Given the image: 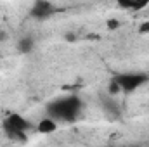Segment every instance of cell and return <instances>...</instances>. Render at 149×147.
Masks as SVG:
<instances>
[{
	"label": "cell",
	"mask_w": 149,
	"mask_h": 147,
	"mask_svg": "<svg viewBox=\"0 0 149 147\" xmlns=\"http://www.w3.org/2000/svg\"><path fill=\"white\" fill-rule=\"evenodd\" d=\"M83 109V102L78 95H66L52 101L47 106V114L59 121H74Z\"/></svg>",
	"instance_id": "6da1fadb"
},
{
	"label": "cell",
	"mask_w": 149,
	"mask_h": 147,
	"mask_svg": "<svg viewBox=\"0 0 149 147\" xmlns=\"http://www.w3.org/2000/svg\"><path fill=\"white\" fill-rule=\"evenodd\" d=\"M30 128H31V123L19 114H9L3 121V132L7 133V137H10L14 140H21V142L26 140L24 133Z\"/></svg>",
	"instance_id": "7a4b0ae2"
},
{
	"label": "cell",
	"mask_w": 149,
	"mask_h": 147,
	"mask_svg": "<svg viewBox=\"0 0 149 147\" xmlns=\"http://www.w3.org/2000/svg\"><path fill=\"white\" fill-rule=\"evenodd\" d=\"M116 80L121 87V92H135L139 87H142L144 83H148V74L142 73H123V74H116Z\"/></svg>",
	"instance_id": "3957f363"
},
{
	"label": "cell",
	"mask_w": 149,
	"mask_h": 147,
	"mask_svg": "<svg viewBox=\"0 0 149 147\" xmlns=\"http://www.w3.org/2000/svg\"><path fill=\"white\" fill-rule=\"evenodd\" d=\"M54 12H56V7H54V3L49 2V0H35L33 5H31V10H30V14H31L35 19H40V21L49 19Z\"/></svg>",
	"instance_id": "277c9868"
},
{
	"label": "cell",
	"mask_w": 149,
	"mask_h": 147,
	"mask_svg": "<svg viewBox=\"0 0 149 147\" xmlns=\"http://www.w3.org/2000/svg\"><path fill=\"white\" fill-rule=\"evenodd\" d=\"M102 109H104V112L109 116V118H120V107H118V102L113 99V95L111 97H104L102 99Z\"/></svg>",
	"instance_id": "5b68a950"
},
{
	"label": "cell",
	"mask_w": 149,
	"mask_h": 147,
	"mask_svg": "<svg viewBox=\"0 0 149 147\" xmlns=\"http://www.w3.org/2000/svg\"><path fill=\"white\" fill-rule=\"evenodd\" d=\"M116 5L127 10H141L149 5V0H116Z\"/></svg>",
	"instance_id": "8992f818"
},
{
	"label": "cell",
	"mask_w": 149,
	"mask_h": 147,
	"mask_svg": "<svg viewBox=\"0 0 149 147\" xmlns=\"http://www.w3.org/2000/svg\"><path fill=\"white\" fill-rule=\"evenodd\" d=\"M37 130L40 133H52V132H56L57 130V123H56V119L54 118H43V119H40V123L37 125Z\"/></svg>",
	"instance_id": "52a82bcc"
},
{
	"label": "cell",
	"mask_w": 149,
	"mask_h": 147,
	"mask_svg": "<svg viewBox=\"0 0 149 147\" xmlns=\"http://www.w3.org/2000/svg\"><path fill=\"white\" fill-rule=\"evenodd\" d=\"M33 47H35V42H33L31 37H23L19 42H17V49H19V52H23V54L31 52Z\"/></svg>",
	"instance_id": "ba28073f"
},
{
	"label": "cell",
	"mask_w": 149,
	"mask_h": 147,
	"mask_svg": "<svg viewBox=\"0 0 149 147\" xmlns=\"http://www.w3.org/2000/svg\"><path fill=\"white\" fill-rule=\"evenodd\" d=\"M108 92H109V95H116V94H120V92H121V87H120V83H118L116 76H114V78H111L109 87H108Z\"/></svg>",
	"instance_id": "9c48e42d"
},
{
	"label": "cell",
	"mask_w": 149,
	"mask_h": 147,
	"mask_svg": "<svg viewBox=\"0 0 149 147\" xmlns=\"http://www.w3.org/2000/svg\"><path fill=\"white\" fill-rule=\"evenodd\" d=\"M120 26H121V23H120L118 19H109V21H108V28H109V30H116V28H120Z\"/></svg>",
	"instance_id": "30bf717a"
},
{
	"label": "cell",
	"mask_w": 149,
	"mask_h": 147,
	"mask_svg": "<svg viewBox=\"0 0 149 147\" xmlns=\"http://www.w3.org/2000/svg\"><path fill=\"white\" fill-rule=\"evenodd\" d=\"M139 33H141V35H148L149 33V21L142 23V24L139 26Z\"/></svg>",
	"instance_id": "8fae6325"
},
{
	"label": "cell",
	"mask_w": 149,
	"mask_h": 147,
	"mask_svg": "<svg viewBox=\"0 0 149 147\" xmlns=\"http://www.w3.org/2000/svg\"><path fill=\"white\" fill-rule=\"evenodd\" d=\"M7 38V33L5 31H0V40H5Z\"/></svg>",
	"instance_id": "7c38bea8"
}]
</instances>
